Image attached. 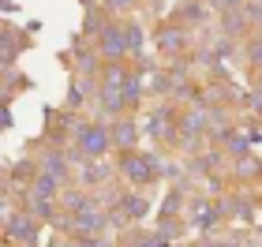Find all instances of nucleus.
Returning a JSON list of instances; mask_svg holds the SVG:
<instances>
[{
  "label": "nucleus",
  "mask_w": 262,
  "mask_h": 247,
  "mask_svg": "<svg viewBox=\"0 0 262 247\" xmlns=\"http://www.w3.org/2000/svg\"><path fill=\"white\" fill-rule=\"evenodd\" d=\"M127 34L120 30V27H105V34H101V53L105 56H120L124 49H127Z\"/></svg>",
  "instance_id": "f03ea898"
},
{
  "label": "nucleus",
  "mask_w": 262,
  "mask_h": 247,
  "mask_svg": "<svg viewBox=\"0 0 262 247\" xmlns=\"http://www.w3.org/2000/svg\"><path fill=\"white\" fill-rule=\"evenodd\" d=\"M206 4H213V8H232L236 0H206Z\"/></svg>",
  "instance_id": "7ed1b4c3"
},
{
  "label": "nucleus",
  "mask_w": 262,
  "mask_h": 247,
  "mask_svg": "<svg viewBox=\"0 0 262 247\" xmlns=\"http://www.w3.org/2000/svg\"><path fill=\"white\" fill-rule=\"evenodd\" d=\"M109 143H113L109 131H105V127H98V124H86V127L79 131V146L86 150V158H101L105 150H109Z\"/></svg>",
  "instance_id": "f257e3e1"
}]
</instances>
